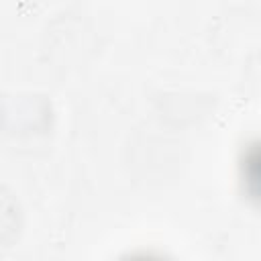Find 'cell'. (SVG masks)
<instances>
[{
    "mask_svg": "<svg viewBox=\"0 0 261 261\" xmlns=\"http://www.w3.org/2000/svg\"><path fill=\"white\" fill-rule=\"evenodd\" d=\"M241 177L247 196L261 204V139L245 151L241 163Z\"/></svg>",
    "mask_w": 261,
    "mask_h": 261,
    "instance_id": "6da1fadb",
    "label": "cell"
}]
</instances>
